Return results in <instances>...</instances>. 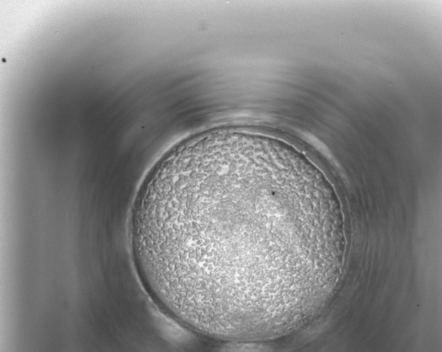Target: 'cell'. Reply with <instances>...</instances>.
Segmentation results:
<instances>
[{
  "label": "cell",
  "mask_w": 442,
  "mask_h": 352,
  "mask_svg": "<svg viewBox=\"0 0 442 352\" xmlns=\"http://www.w3.org/2000/svg\"><path fill=\"white\" fill-rule=\"evenodd\" d=\"M279 147L226 142L181 155L150 196L149 278L176 319L251 339L287 323L311 240L306 192Z\"/></svg>",
  "instance_id": "6da1fadb"
}]
</instances>
